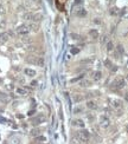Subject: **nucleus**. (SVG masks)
<instances>
[{
    "mask_svg": "<svg viewBox=\"0 0 128 144\" xmlns=\"http://www.w3.org/2000/svg\"><path fill=\"white\" fill-rule=\"evenodd\" d=\"M75 136L80 138L82 142H87V141H89V138H90V132L87 129H81V130H78L76 132Z\"/></svg>",
    "mask_w": 128,
    "mask_h": 144,
    "instance_id": "nucleus-1",
    "label": "nucleus"
},
{
    "mask_svg": "<svg viewBox=\"0 0 128 144\" xmlns=\"http://www.w3.org/2000/svg\"><path fill=\"white\" fill-rule=\"evenodd\" d=\"M99 124H100V126L101 128H104V129H107L108 126L110 125V121H109V118L106 116H100V118H99Z\"/></svg>",
    "mask_w": 128,
    "mask_h": 144,
    "instance_id": "nucleus-2",
    "label": "nucleus"
},
{
    "mask_svg": "<svg viewBox=\"0 0 128 144\" xmlns=\"http://www.w3.org/2000/svg\"><path fill=\"white\" fill-rule=\"evenodd\" d=\"M125 79L123 78H116L113 84H112V88H116V89H122L123 86H125Z\"/></svg>",
    "mask_w": 128,
    "mask_h": 144,
    "instance_id": "nucleus-3",
    "label": "nucleus"
},
{
    "mask_svg": "<svg viewBox=\"0 0 128 144\" xmlns=\"http://www.w3.org/2000/svg\"><path fill=\"white\" fill-rule=\"evenodd\" d=\"M28 32H30V28H28L27 25H21L17 28V34L19 35H26L28 34Z\"/></svg>",
    "mask_w": 128,
    "mask_h": 144,
    "instance_id": "nucleus-4",
    "label": "nucleus"
},
{
    "mask_svg": "<svg viewBox=\"0 0 128 144\" xmlns=\"http://www.w3.org/2000/svg\"><path fill=\"white\" fill-rule=\"evenodd\" d=\"M109 102H110V105H112L113 108H115V109H119V108L122 106V102L120 99H110Z\"/></svg>",
    "mask_w": 128,
    "mask_h": 144,
    "instance_id": "nucleus-5",
    "label": "nucleus"
},
{
    "mask_svg": "<svg viewBox=\"0 0 128 144\" xmlns=\"http://www.w3.org/2000/svg\"><path fill=\"white\" fill-rule=\"evenodd\" d=\"M44 121H45V117L43 116V115H38V116H37V117H34V118H33V121H32V123H33V124H36V125H37V124H39V123H43Z\"/></svg>",
    "mask_w": 128,
    "mask_h": 144,
    "instance_id": "nucleus-6",
    "label": "nucleus"
},
{
    "mask_svg": "<svg viewBox=\"0 0 128 144\" xmlns=\"http://www.w3.org/2000/svg\"><path fill=\"white\" fill-rule=\"evenodd\" d=\"M91 78H93V80H95V82L100 80L102 78L101 71H95V72H93V73H91Z\"/></svg>",
    "mask_w": 128,
    "mask_h": 144,
    "instance_id": "nucleus-7",
    "label": "nucleus"
},
{
    "mask_svg": "<svg viewBox=\"0 0 128 144\" xmlns=\"http://www.w3.org/2000/svg\"><path fill=\"white\" fill-rule=\"evenodd\" d=\"M7 40H8V33H6V32L0 33V44H5V43H7Z\"/></svg>",
    "mask_w": 128,
    "mask_h": 144,
    "instance_id": "nucleus-8",
    "label": "nucleus"
},
{
    "mask_svg": "<svg viewBox=\"0 0 128 144\" xmlns=\"http://www.w3.org/2000/svg\"><path fill=\"white\" fill-rule=\"evenodd\" d=\"M71 124L74 125V126H78V128H83L84 126V123H83V121L82 119H74Z\"/></svg>",
    "mask_w": 128,
    "mask_h": 144,
    "instance_id": "nucleus-9",
    "label": "nucleus"
},
{
    "mask_svg": "<svg viewBox=\"0 0 128 144\" xmlns=\"http://www.w3.org/2000/svg\"><path fill=\"white\" fill-rule=\"evenodd\" d=\"M89 35H90L93 39H97V38H99V32H97V30L91 28V30L89 31Z\"/></svg>",
    "mask_w": 128,
    "mask_h": 144,
    "instance_id": "nucleus-10",
    "label": "nucleus"
},
{
    "mask_svg": "<svg viewBox=\"0 0 128 144\" xmlns=\"http://www.w3.org/2000/svg\"><path fill=\"white\" fill-rule=\"evenodd\" d=\"M23 19L24 20H33V13H31V12H27V13H25L24 15H23Z\"/></svg>",
    "mask_w": 128,
    "mask_h": 144,
    "instance_id": "nucleus-11",
    "label": "nucleus"
},
{
    "mask_svg": "<svg viewBox=\"0 0 128 144\" xmlns=\"http://www.w3.org/2000/svg\"><path fill=\"white\" fill-rule=\"evenodd\" d=\"M28 28H30V32L32 31V32H37L38 31V24L37 22H32V24H30V25H27Z\"/></svg>",
    "mask_w": 128,
    "mask_h": 144,
    "instance_id": "nucleus-12",
    "label": "nucleus"
},
{
    "mask_svg": "<svg viewBox=\"0 0 128 144\" xmlns=\"http://www.w3.org/2000/svg\"><path fill=\"white\" fill-rule=\"evenodd\" d=\"M24 73H25L26 76L33 77V76H36V71H34V70H31V69H25L24 70Z\"/></svg>",
    "mask_w": 128,
    "mask_h": 144,
    "instance_id": "nucleus-13",
    "label": "nucleus"
},
{
    "mask_svg": "<svg viewBox=\"0 0 128 144\" xmlns=\"http://www.w3.org/2000/svg\"><path fill=\"white\" fill-rule=\"evenodd\" d=\"M83 112V108L82 106H75L72 109V113L74 115H78V113H82Z\"/></svg>",
    "mask_w": 128,
    "mask_h": 144,
    "instance_id": "nucleus-14",
    "label": "nucleus"
},
{
    "mask_svg": "<svg viewBox=\"0 0 128 144\" xmlns=\"http://www.w3.org/2000/svg\"><path fill=\"white\" fill-rule=\"evenodd\" d=\"M15 91H17V93H18V95H23V96L27 95V90L25 89V88H18Z\"/></svg>",
    "mask_w": 128,
    "mask_h": 144,
    "instance_id": "nucleus-15",
    "label": "nucleus"
},
{
    "mask_svg": "<svg viewBox=\"0 0 128 144\" xmlns=\"http://www.w3.org/2000/svg\"><path fill=\"white\" fill-rule=\"evenodd\" d=\"M87 106L89 108V109H91V110L97 109V105H96V103H95V102H93V100H89V102L87 103Z\"/></svg>",
    "mask_w": 128,
    "mask_h": 144,
    "instance_id": "nucleus-16",
    "label": "nucleus"
},
{
    "mask_svg": "<svg viewBox=\"0 0 128 144\" xmlns=\"http://www.w3.org/2000/svg\"><path fill=\"white\" fill-rule=\"evenodd\" d=\"M76 14H77L78 17H85V15H87V11H85L84 8H80V10L76 12Z\"/></svg>",
    "mask_w": 128,
    "mask_h": 144,
    "instance_id": "nucleus-17",
    "label": "nucleus"
},
{
    "mask_svg": "<svg viewBox=\"0 0 128 144\" xmlns=\"http://www.w3.org/2000/svg\"><path fill=\"white\" fill-rule=\"evenodd\" d=\"M70 144H82V141L78 137H72L71 138V142H70Z\"/></svg>",
    "mask_w": 128,
    "mask_h": 144,
    "instance_id": "nucleus-18",
    "label": "nucleus"
},
{
    "mask_svg": "<svg viewBox=\"0 0 128 144\" xmlns=\"http://www.w3.org/2000/svg\"><path fill=\"white\" fill-rule=\"evenodd\" d=\"M42 19H43V15L39 13L37 14H33V21H41Z\"/></svg>",
    "mask_w": 128,
    "mask_h": 144,
    "instance_id": "nucleus-19",
    "label": "nucleus"
},
{
    "mask_svg": "<svg viewBox=\"0 0 128 144\" xmlns=\"http://www.w3.org/2000/svg\"><path fill=\"white\" fill-rule=\"evenodd\" d=\"M113 48H114V45H113V43H112V41H108V43H107V50H108V52L113 51Z\"/></svg>",
    "mask_w": 128,
    "mask_h": 144,
    "instance_id": "nucleus-20",
    "label": "nucleus"
},
{
    "mask_svg": "<svg viewBox=\"0 0 128 144\" xmlns=\"http://www.w3.org/2000/svg\"><path fill=\"white\" fill-rule=\"evenodd\" d=\"M80 84H81V86H83V88H87V86L90 85V82H89V80H83V82H81Z\"/></svg>",
    "mask_w": 128,
    "mask_h": 144,
    "instance_id": "nucleus-21",
    "label": "nucleus"
},
{
    "mask_svg": "<svg viewBox=\"0 0 128 144\" xmlns=\"http://www.w3.org/2000/svg\"><path fill=\"white\" fill-rule=\"evenodd\" d=\"M107 40H108V37L107 35H103V37L101 38V44H106Z\"/></svg>",
    "mask_w": 128,
    "mask_h": 144,
    "instance_id": "nucleus-22",
    "label": "nucleus"
},
{
    "mask_svg": "<svg viewBox=\"0 0 128 144\" xmlns=\"http://www.w3.org/2000/svg\"><path fill=\"white\" fill-rule=\"evenodd\" d=\"M36 141H42V142H45V141H46V137H44V136H39V137L36 138Z\"/></svg>",
    "mask_w": 128,
    "mask_h": 144,
    "instance_id": "nucleus-23",
    "label": "nucleus"
},
{
    "mask_svg": "<svg viewBox=\"0 0 128 144\" xmlns=\"http://www.w3.org/2000/svg\"><path fill=\"white\" fill-rule=\"evenodd\" d=\"M5 13V7L2 4H0V14H4Z\"/></svg>",
    "mask_w": 128,
    "mask_h": 144,
    "instance_id": "nucleus-24",
    "label": "nucleus"
},
{
    "mask_svg": "<svg viewBox=\"0 0 128 144\" xmlns=\"http://www.w3.org/2000/svg\"><path fill=\"white\" fill-rule=\"evenodd\" d=\"M104 64H106V67H108V69H110V67H112V63L109 62V60H106V62H104Z\"/></svg>",
    "mask_w": 128,
    "mask_h": 144,
    "instance_id": "nucleus-25",
    "label": "nucleus"
},
{
    "mask_svg": "<svg viewBox=\"0 0 128 144\" xmlns=\"http://www.w3.org/2000/svg\"><path fill=\"white\" fill-rule=\"evenodd\" d=\"M5 26H6V21H5V20H1V21H0V27L4 28Z\"/></svg>",
    "mask_w": 128,
    "mask_h": 144,
    "instance_id": "nucleus-26",
    "label": "nucleus"
},
{
    "mask_svg": "<svg viewBox=\"0 0 128 144\" xmlns=\"http://www.w3.org/2000/svg\"><path fill=\"white\" fill-rule=\"evenodd\" d=\"M38 133H39V131L37 130V129H36V130H32V132H31L32 136H36V135H38Z\"/></svg>",
    "mask_w": 128,
    "mask_h": 144,
    "instance_id": "nucleus-27",
    "label": "nucleus"
},
{
    "mask_svg": "<svg viewBox=\"0 0 128 144\" xmlns=\"http://www.w3.org/2000/svg\"><path fill=\"white\" fill-rule=\"evenodd\" d=\"M78 52V48H71V53H74V55H76Z\"/></svg>",
    "mask_w": 128,
    "mask_h": 144,
    "instance_id": "nucleus-28",
    "label": "nucleus"
},
{
    "mask_svg": "<svg viewBox=\"0 0 128 144\" xmlns=\"http://www.w3.org/2000/svg\"><path fill=\"white\" fill-rule=\"evenodd\" d=\"M117 50H119V52H121V53H123V48H122L121 45H119L117 46Z\"/></svg>",
    "mask_w": 128,
    "mask_h": 144,
    "instance_id": "nucleus-29",
    "label": "nucleus"
},
{
    "mask_svg": "<svg viewBox=\"0 0 128 144\" xmlns=\"http://www.w3.org/2000/svg\"><path fill=\"white\" fill-rule=\"evenodd\" d=\"M23 41H26V43H28V41H31V39H28V37H25V38L23 39Z\"/></svg>",
    "mask_w": 128,
    "mask_h": 144,
    "instance_id": "nucleus-30",
    "label": "nucleus"
},
{
    "mask_svg": "<svg viewBox=\"0 0 128 144\" xmlns=\"http://www.w3.org/2000/svg\"><path fill=\"white\" fill-rule=\"evenodd\" d=\"M126 99L128 100V93H126Z\"/></svg>",
    "mask_w": 128,
    "mask_h": 144,
    "instance_id": "nucleus-31",
    "label": "nucleus"
},
{
    "mask_svg": "<svg viewBox=\"0 0 128 144\" xmlns=\"http://www.w3.org/2000/svg\"><path fill=\"white\" fill-rule=\"evenodd\" d=\"M32 1H34V0H32Z\"/></svg>",
    "mask_w": 128,
    "mask_h": 144,
    "instance_id": "nucleus-32",
    "label": "nucleus"
}]
</instances>
